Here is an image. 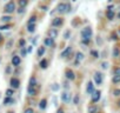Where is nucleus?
<instances>
[{
	"instance_id": "2",
	"label": "nucleus",
	"mask_w": 120,
	"mask_h": 113,
	"mask_svg": "<svg viewBox=\"0 0 120 113\" xmlns=\"http://www.w3.org/2000/svg\"><path fill=\"white\" fill-rule=\"evenodd\" d=\"M4 11H5V13H7V14L13 13V12L15 11V4H14V1H10L8 4H6Z\"/></svg>"
},
{
	"instance_id": "12",
	"label": "nucleus",
	"mask_w": 120,
	"mask_h": 113,
	"mask_svg": "<svg viewBox=\"0 0 120 113\" xmlns=\"http://www.w3.org/2000/svg\"><path fill=\"white\" fill-rule=\"evenodd\" d=\"M86 91H87V93H88V94H93V93L95 92V91H94V85H93V81H88Z\"/></svg>"
},
{
	"instance_id": "32",
	"label": "nucleus",
	"mask_w": 120,
	"mask_h": 113,
	"mask_svg": "<svg viewBox=\"0 0 120 113\" xmlns=\"http://www.w3.org/2000/svg\"><path fill=\"white\" fill-rule=\"evenodd\" d=\"M70 37H71V31L67 30V31L64 33V38H65V39H70Z\"/></svg>"
},
{
	"instance_id": "11",
	"label": "nucleus",
	"mask_w": 120,
	"mask_h": 113,
	"mask_svg": "<svg viewBox=\"0 0 120 113\" xmlns=\"http://www.w3.org/2000/svg\"><path fill=\"white\" fill-rule=\"evenodd\" d=\"M100 97H101V92H100V91H95V92L92 94V102H97V101H99Z\"/></svg>"
},
{
	"instance_id": "29",
	"label": "nucleus",
	"mask_w": 120,
	"mask_h": 113,
	"mask_svg": "<svg viewBox=\"0 0 120 113\" xmlns=\"http://www.w3.org/2000/svg\"><path fill=\"white\" fill-rule=\"evenodd\" d=\"M91 55L93 56L94 59H98V58H99V53H98V51H95V49H92V51H91Z\"/></svg>"
},
{
	"instance_id": "42",
	"label": "nucleus",
	"mask_w": 120,
	"mask_h": 113,
	"mask_svg": "<svg viewBox=\"0 0 120 113\" xmlns=\"http://www.w3.org/2000/svg\"><path fill=\"white\" fill-rule=\"evenodd\" d=\"M113 94H114L115 97H118V95H120V90H115V91L113 92Z\"/></svg>"
},
{
	"instance_id": "54",
	"label": "nucleus",
	"mask_w": 120,
	"mask_h": 113,
	"mask_svg": "<svg viewBox=\"0 0 120 113\" xmlns=\"http://www.w3.org/2000/svg\"><path fill=\"white\" fill-rule=\"evenodd\" d=\"M107 1H108V3H112V0H107Z\"/></svg>"
},
{
	"instance_id": "10",
	"label": "nucleus",
	"mask_w": 120,
	"mask_h": 113,
	"mask_svg": "<svg viewBox=\"0 0 120 113\" xmlns=\"http://www.w3.org/2000/svg\"><path fill=\"white\" fill-rule=\"evenodd\" d=\"M20 63H21V59H20L19 55H13L12 56V65L13 66H19Z\"/></svg>"
},
{
	"instance_id": "4",
	"label": "nucleus",
	"mask_w": 120,
	"mask_h": 113,
	"mask_svg": "<svg viewBox=\"0 0 120 113\" xmlns=\"http://www.w3.org/2000/svg\"><path fill=\"white\" fill-rule=\"evenodd\" d=\"M63 23H64V19L58 17V18H54V19H53V21H52V26L56 28V27H60V26H61Z\"/></svg>"
},
{
	"instance_id": "15",
	"label": "nucleus",
	"mask_w": 120,
	"mask_h": 113,
	"mask_svg": "<svg viewBox=\"0 0 120 113\" xmlns=\"http://www.w3.org/2000/svg\"><path fill=\"white\" fill-rule=\"evenodd\" d=\"M44 44H45V46L46 47H51V46H53L54 45V40L52 39V38H45L44 39Z\"/></svg>"
},
{
	"instance_id": "35",
	"label": "nucleus",
	"mask_w": 120,
	"mask_h": 113,
	"mask_svg": "<svg viewBox=\"0 0 120 113\" xmlns=\"http://www.w3.org/2000/svg\"><path fill=\"white\" fill-rule=\"evenodd\" d=\"M52 90H53L54 92H56V91L59 90V84H56V83H54V84L52 85Z\"/></svg>"
},
{
	"instance_id": "16",
	"label": "nucleus",
	"mask_w": 120,
	"mask_h": 113,
	"mask_svg": "<svg viewBox=\"0 0 120 113\" xmlns=\"http://www.w3.org/2000/svg\"><path fill=\"white\" fill-rule=\"evenodd\" d=\"M114 15H115V13H114L113 10H107V12H106V17H107L108 20H113V19H114Z\"/></svg>"
},
{
	"instance_id": "31",
	"label": "nucleus",
	"mask_w": 120,
	"mask_h": 113,
	"mask_svg": "<svg viewBox=\"0 0 120 113\" xmlns=\"http://www.w3.org/2000/svg\"><path fill=\"white\" fill-rule=\"evenodd\" d=\"M112 81H113L114 84H118V83H120V77H119V75H114V77L112 78Z\"/></svg>"
},
{
	"instance_id": "40",
	"label": "nucleus",
	"mask_w": 120,
	"mask_h": 113,
	"mask_svg": "<svg viewBox=\"0 0 120 113\" xmlns=\"http://www.w3.org/2000/svg\"><path fill=\"white\" fill-rule=\"evenodd\" d=\"M24 113H34V111H33V108L28 107V108H26V109H25V112H24Z\"/></svg>"
},
{
	"instance_id": "5",
	"label": "nucleus",
	"mask_w": 120,
	"mask_h": 113,
	"mask_svg": "<svg viewBox=\"0 0 120 113\" xmlns=\"http://www.w3.org/2000/svg\"><path fill=\"white\" fill-rule=\"evenodd\" d=\"M93 78H94V83L97 85H101V83H102V74L100 72H95Z\"/></svg>"
},
{
	"instance_id": "53",
	"label": "nucleus",
	"mask_w": 120,
	"mask_h": 113,
	"mask_svg": "<svg viewBox=\"0 0 120 113\" xmlns=\"http://www.w3.org/2000/svg\"><path fill=\"white\" fill-rule=\"evenodd\" d=\"M118 18H119V19H120V12H119V14H118Z\"/></svg>"
},
{
	"instance_id": "21",
	"label": "nucleus",
	"mask_w": 120,
	"mask_h": 113,
	"mask_svg": "<svg viewBox=\"0 0 120 113\" xmlns=\"http://www.w3.org/2000/svg\"><path fill=\"white\" fill-rule=\"evenodd\" d=\"M35 27H37L35 24H33V25H27V31H28L30 33H33V32H35Z\"/></svg>"
},
{
	"instance_id": "1",
	"label": "nucleus",
	"mask_w": 120,
	"mask_h": 113,
	"mask_svg": "<svg viewBox=\"0 0 120 113\" xmlns=\"http://www.w3.org/2000/svg\"><path fill=\"white\" fill-rule=\"evenodd\" d=\"M81 37H82V42H84V44H88V41H90L91 38H92V28H91L90 26L82 28V31H81Z\"/></svg>"
},
{
	"instance_id": "38",
	"label": "nucleus",
	"mask_w": 120,
	"mask_h": 113,
	"mask_svg": "<svg viewBox=\"0 0 120 113\" xmlns=\"http://www.w3.org/2000/svg\"><path fill=\"white\" fill-rule=\"evenodd\" d=\"M114 75H119L120 77V67H116L114 70Z\"/></svg>"
},
{
	"instance_id": "51",
	"label": "nucleus",
	"mask_w": 120,
	"mask_h": 113,
	"mask_svg": "<svg viewBox=\"0 0 120 113\" xmlns=\"http://www.w3.org/2000/svg\"><path fill=\"white\" fill-rule=\"evenodd\" d=\"M118 106H119V107H120V100H119V101H118Z\"/></svg>"
},
{
	"instance_id": "33",
	"label": "nucleus",
	"mask_w": 120,
	"mask_h": 113,
	"mask_svg": "<svg viewBox=\"0 0 120 113\" xmlns=\"http://www.w3.org/2000/svg\"><path fill=\"white\" fill-rule=\"evenodd\" d=\"M73 104H74V105H78V104H79V95H78V94L74 95V98H73Z\"/></svg>"
},
{
	"instance_id": "45",
	"label": "nucleus",
	"mask_w": 120,
	"mask_h": 113,
	"mask_svg": "<svg viewBox=\"0 0 120 113\" xmlns=\"http://www.w3.org/2000/svg\"><path fill=\"white\" fill-rule=\"evenodd\" d=\"M12 44H13V40H10V41H8V44H7V48H11Z\"/></svg>"
},
{
	"instance_id": "6",
	"label": "nucleus",
	"mask_w": 120,
	"mask_h": 113,
	"mask_svg": "<svg viewBox=\"0 0 120 113\" xmlns=\"http://www.w3.org/2000/svg\"><path fill=\"white\" fill-rule=\"evenodd\" d=\"M65 77H66L68 80H74V79H75L74 72H73L72 70H70V68H67V70L65 71Z\"/></svg>"
},
{
	"instance_id": "9",
	"label": "nucleus",
	"mask_w": 120,
	"mask_h": 113,
	"mask_svg": "<svg viewBox=\"0 0 120 113\" xmlns=\"http://www.w3.org/2000/svg\"><path fill=\"white\" fill-rule=\"evenodd\" d=\"M71 51H72V46H67V47L61 52L60 56H61V58H67V56L70 55V53H71Z\"/></svg>"
},
{
	"instance_id": "52",
	"label": "nucleus",
	"mask_w": 120,
	"mask_h": 113,
	"mask_svg": "<svg viewBox=\"0 0 120 113\" xmlns=\"http://www.w3.org/2000/svg\"><path fill=\"white\" fill-rule=\"evenodd\" d=\"M7 113H14V112H13V111H8Z\"/></svg>"
},
{
	"instance_id": "13",
	"label": "nucleus",
	"mask_w": 120,
	"mask_h": 113,
	"mask_svg": "<svg viewBox=\"0 0 120 113\" xmlns=\"http://www.w3.org/2000/svg\"><path fill=\"white\" fill-rule=\"evenodd\" d=\"M84 58H85V55H84L81 52H77V54H75V64L78 65L80 61L84 60Z\"/></svg>"
},
{
	"instance_id": "20",
	"label": "nucleus",
	"mask_w": 120,
	"mask_h": 113,
	"mask_svg": "<svg viewBox=\"0 0 120 113\" xmlns=\"http://www.w3.org/2000/svg\"><path fill=\"white\" fill-rule=\"evenodd\" d=\"M88 113H98V107L97 105H91L88 107Z\"/></svg>"
},
{
	"instance_id": "55",
	"label": "nucleus",
	"mask_w": 120,
	"mask_h": 113,
	"mask_svg": "<svg viewBox=\"0 0 120 113\" xmlns=\"http://www.w3.org/2000/svg\"><path fill=\"white\" fill-rule=\"evenodd\" d=\"M119 33H120V31H119Z\"/></svg>"
},
{
	"instance_id": "30",
	"label": "nucleus",
	"mask_w": 120,
	"mask_h": 113,
	"mask_svg": "<svg viewBox=\"0 0 120 113\" xmlns=\"http://www.w3.org/2000/svg\"><path fill=\"white\" fill-rule=\"evenodd\" d=\"M13 94H14L13 88H8V90H6V97H12Z\"/></svg>"
},
{
	"instance_id": "37",
	"label": "nucleus",
	"mask_w": 120,
	"mask_h": 113,
	"mask_svg": "<svg viewBox=\"0 0 120 113\" xmlns=\"http://www.w3.org/2000/svg\"><path fill=\"white\" fill-rule=\"evenodd\" d=\"M101 68H104V70H107V68H108V63H107V61H104V63H101Z\"/></svg>"
},
{
	"instance_id": "50",
	"label": "nucleus",
	"mask_w": 120,
	"mask_h": 113,
	"mask_svg": "<svg viewBox=\"0 0 120 113\" xmlns=\"http://www.w3.org/2000/svg\"><path fill=\"white\" fill-rule=\"evenodd\" d=\"M3 38H4V37L1 35V33H0V42H1V41H3Z\"/></svg>"
},
{
	"instance_id": "19",
	"label": "nucleus",
	"mask_w": 120,
	"mask_h": 113,
	"mask_svg": "<svg viewBox=\"0 0 120 113\" xmlns=\"http://www.w3.org/2000/svg\"><path fill=\"white\" fill-rule=\"evenodd\" d=\"M47 65H48L47 59H42V60L40 61V64H39V66H40L42 70H46V68H47Z\"/></svg>"
},
{
	"instance_id": "44",
	"label": "nucleus",
	"mask_w": 120,
	"mask_h": 113,
	"mask_svg": "<svg viewBox=\"0 0 120 113\" xmlns=\"http://www.w3.org/2000/svg\"><path fill=\"white\" fill-rule=\"evenodd\" d=\"M111 37H112V39H113V40H116V39H118V38H116V33H115V32H114Z\"/></svg>"
},
{
	"instance_id": "3",
	"label": "nucleus",
	"mask_w": 120,
	"mask_h": 113,
	"mask_svg": "<svg viewBox=\"0 0 120 113\" xmlns=\"http://www.w3.org/2000/svg\"><path fill=\"white\" fill-rule=\"evenodd\" d=\"M10 85H11V87H12L13 90H14V88H19V86H20V80H19L18 78H11Z\"/></svg>"
},
{
	"instance_id": "39",
	"label": "nucleus",
	"mask_w": 120,
	"mask_h": 113,
	"mask_svg": "<svg viewBox=\"0 0 120 113\" xmlns=\"http://www.w3.org/2000/svg\"><path fill=\"white\" fill-rule=\"evenodd\" d=\"M27 54V49L24 47V48H21V56H25Z\"/></svg>"
},
{
	"instance_id": "7",
	"label": "nucleus",
	"mask_w": 120,
	"mask_h": 113,
	"mask_svg": "<svg viewBox=\"0 0 120 113\" xmlns=\"http://www.w3.org/2000/svg\"><path fill=\"white\" fill-rule=\"evenodd\" d=\"M56 12L58 13H60V14H63V13H66V4H64V3H61V4H59L58 6H56Z\"/></svg>"
},
{
	"instance_id": "43",
	"label": "nucleus",
	"mask_w": 120,
	"mask_h": 113,
	"mask_svg": "<svg viewBox=\"0 0 120 113\" xmlns=\"http://www.w3.org/2000/svg\"><path fill=\"white\" fill-rule=\"evenodd\" d=\"M24 12H25V8H22V7H20V8L18 10V13H19V14H21V13H24Z\"/></svg>"
},
{
	"instance_id": "46",
	"label": "nucleus",
	"mask_w": 120,
	"mask_h": 113,
	"mask_svg": "<svg viewBox=\"0 0 120 113\" xmlns=\"http://www.w3.org/2000/svg\"><path fill=\"white\" fill-rule=\"evenodd\" d=\"M32 49H33V47H32V46H28V48H27V53H31Z\"/></svg>"
},
{
	"instance_id": "8",
	"label": "nucleus",
	"mask_w": 120,
	"mask_h": 113,
	"mask_svg": "<svg viewBox=\"0 0 120 113\" xmlns=\"http://www.w3.org/2000/svg\"><path fill=\"white\" fill-rule=\"evenodd\" d=\"M70 99H71V94H70L67 91H64L63 94H61V100H63L65 104H67V102H70Z\"/></svg>"
},
{
	"instance_id": "23",
	"label": "nucleus",
	"mask_w": 120,
	"mask_h": 113,
	"mask_svg": "<svg viewBox=\"0 0 120 113\" xmlns=\"http://www.w3.org/2000/svg\"><path fill=\"white\" fill-rule=\"evenodd\" d=\"M35 21H37V17L35 15H32L30 18V20L27 21V25H33V24H35Z\"/></svg>"
},
{
	"instance_id": "41",
	"label": "nucleus",
	"mask_w": 120,
	"mask_h": 113,
	"mask_svg": "<svg viewBox=\"0 0 120 113\" xmlns=\"http://www.w3.org/2000/svg\"><path fill=\"white\" fill-rule=\"evenodd\" d=\"M70 12H71V5L66 4V13H70Z\"/></svg>"
},
{
	"instance_id": "27",
	"label": "nucleus",
	"mask_w": 120,
	"mask_h": 113,
	"mask_svg": "<svg viewBox=\"0 0 120 113\" xmlns=\"http://www.w3.org/2000/svg\"><path fill=\"white\" fill-rule=\"evenodd\" d=\"M35 85H37V79H35V77H32V78L30 79V85H28V86L35 87Z\"/></svg>"
},
{
	"instance_id": "48",
	"label": "nucleus",
	"mask_w": 120,
	"mask_h": 113,
	"mask_svg": "<svg viewBox=\"0 0 120 113\" xmlns=\"http://www.w3.org/2000/svg\"><path fill=\"white\" fill-rule=\"evenodd\" d=\"M64 87H65V88L67 90V88L70 87V85H68V83H65V81H64Z\"/></svg>"
},
{
	"instance_id": "26",
	"label": "nucleus",
	"mask_w": 120,
	"mask_h": 113,
	"mask_svg": "<svg viewBox=\"0 0 120 113\" xmlns=\"http://www.w3.org/2000/svg\"><path fill=\"white\" fill-rule=\"evenodd\" d=\"M44 53H45V47L44 46H40L39 49H38V56H42Z\"/></svg>"
},
{
	"instance_id": "25",
	"label": "nucleus",
	"mask_w": 120,
	"mask_h": 113,
	"mask_svg": "<svg viewBox=\"0 0 120 113\" xmlns=\"http://www.w3.org/2000/svg\"><path fill=\"white\" fill-rule=\"evenodd\" d=\"M12 20V17H10V15H4V17H1V21L3 23H8V21H11Z\"/></svg>"
},
{
	"instance_id": "28",
	"label": "nucleus",
	"mask_w": 120,
	"mask_h": 113,
	"mask_svg": "<svg viewBox=\"0 0 120 113\" xmlns=\"http://www.w3.org/2000/svg\"><path fill=\"white\" fill-rule=\"evenodd\" d=\"M120 55V51L118 47H114L113 48V56H115V58H118V56Z\"/></svg>"
},
{
	"instance_id": "18",
	"label": "nucleus",
	"mask_w": 120,
	"mask_h": 113,
	"mask_svg": "<svg viewBox=\"0 0 120 113\" xmlns=\"http://www.w3.org/2000/svg\"><path fill=\"white\" fill-rule=\"evenodd\" d=\"M12 104H14V99L12 97H6L4 99V105H12Z\"/></svg>"
},
{
	"instance_id": "49",
	"label": "nucleus",
	"mask_w": 120,
	"mask_h": 113,
	"mask_svg": "<svg viewBox=\"0 0 120 113\" xmlns=\"http://www.w3.org/2000/svg\"><path fill=\"white\" fill-rule=\"evenodd\" d=\"M56 113H65V112H64V109H63V108H59Z\"/></svg>"
},
{
	"instance_id": "24",
	"label": "nucleus",
	"mask_w": 120,
	"mask_h": 113,
	"mask_svg": "<svg viewBox=\"0 0 120 113\" xmlns=\"http://www.w3.org/2000/svg\"><path fill=\"white\" fill-rule=\"evenodd\" d=\"M27 4H28L27 0H19V6L22 7V8H25V7L27 6Z\"/></svg>"
},
{
	"instance_id": "34",
	"label": "nucleus",
	"mask_w": 120,
	"mask_h": 113,
	"mask_svg": "<svg viewBox=\"0 0 120 113\" xmlns=\"http://www.w3.org/2000/svg\"><path fill=\"white\" fill-rule=\"evenodd\" d=\"M19 45H20V47H21V48H24V47H25V45H26V40H25V39H20Z\"/></svg>"
},
{
	"instance_id": "14",
	"label": "nucleus",
	"mask_w": 120,
	"mask_h": 113,
	"mask_svg": "<svg viewBox=\"0 0 120 113\" xmlns=\"http://www.w3.org/2000/svg\"><path fill=\"white\" fill-rule=\"evenodd\" d=\"M48 37L54 40V38L58 37V30H56V28H51V30L48 31Z\"/></svg>"
},
{
	"instance_id": "17",
	"label": "nucleus",
	"mask_w": 120,
	"mask_h": 113,
	"mask_svg": "<svg viewBox=\"0 0 120 113\" xmlns=\"http://www.w3.org/2000/svg\"><path fill=\"white\" fill-rule=\"evenodd\" d=\"M27 93H28L30 95H35V94H37V88L33 87V86H28V87H27Z\"/></svg>"
},
{
	"instance_id": "22",
	"label": "nucleus",
	"mask_w": 120,
	"mask_h": 113,
	"mask_svg": "<svg viewBox=\"0 0 120 113\" xmlns=\"http://www.w3.org/2000/svg\"><path fill=\"white\" fill-rule=\"evenodd\" d=\"M46 106H47V100H46V99H42V100L40 101V104H39V107H40L41 109H45Z\"/></svg>"
},
{
	"instance_id": "47",
	"label": "nucleus",
	"mask_w": 120,
	"mask_h": 113,
	"mask_svg": "<svg viewBox=\"0 0 120 113\" xmlns=\"http://www.w3.org/2000/svg\"><path fill=\"white\" fill-rule=\"evenodd\" d=\"M11 66H7V68H6V73H11Z\"/></svg>"
},
{
	"instance_id": "36",
	"label": "nucleus",
	"mask_w": 120,
	"mask_h": 113,
	"mask_svg": "<svg viewBox=\"0 0 120 113\" xmlns=\"http://www.w3.org/2000/svg\"><path fill=\"white\" fill-rule=\"evenodd\" d=\"M11 26L10 25H1L0 26V31H4V30H10Z\"/></svg>"
}]
</instances>
